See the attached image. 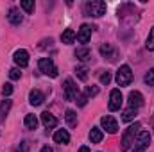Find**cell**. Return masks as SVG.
Returning a JSON list of instances; mask_svg holds the SVG:
<instances>
[{
	"label": "cell",
	"mask_w": 154,
	"mask_h": 152,
	"mask_svg": "<svg viewBox=\"0 0 154 152\" xmlns=\"http://www.w3.org/2000/svg\"><path fill=\"white\" fill-rule=\"evenodd\" d=\"M100 125H102V127H104L109 134H115L116 131H118V122H116L111 114L102 116V118H100Z\"/></svg>",
	"instance_id": "ba28073f"
},
{
	"label": "cell",
	"mask_w": 154,
	"mask_h": 152,
	"mask_svg": "<svg viewBox=\"0 0 154 152\" xmlns=\"http://www.w3.org/2000/svg\"><path fill=\"white\" fill-rule=\"evenodd\" d=\"M41 122H43V125H45L47 129H54V127L57 125V118H56L54 114H50L48 111L41 113Z\"/></svg>",
	"instance_id": "7c38bea8"
},
{
	"label": "cell",
	"mask_w": 154,
	"mask_h": 152,
	"mask_svg": "<svg viewBox=\"0 0 154 152\" xmlns=\"http://www.w3.org/2000/svg\"><path fill=\"white\" fill-rule=\"evenodd\" d=\"M9 109H11V100H9V99L2 100V104H0V116L5 118V114L9 113Z\"/></svg>",
	"instance_id": "7402d4cb"
},
{
	"label": "cell",
	"mask_w": 154,
	"mask_h": 152,
	"mask_svg": "<svg viewBox=\"0 0 154 152\" xmlns=\"http://www.w3.org/2000/svg\"><path fill=\"white\" fill-rule=\"evenodd\" d=\"M7 18H9V22H11L13 25H20V23H22V20H23V16H22V13H20V9H18V7H11V9H9V14H7Z\"/></svg>",
	"instance_id": "4fadbf2b"
},
{
	"label": "cell",
	"mask_w": 154,
	"mask_h": 152,
	"mask_svg": "<svg viewBox=\"0 0 154 152\" xmlns=\"http://www.w3.org/2000/svg\"><path fill=\"white\" fill-rule=\"evenodd\" d=\"M54 141H56V143H61V145H66V143L70 141V134H68V131H65V129L56 131V132H54Z\"/></svg>",
	"instance_id": "5bb4252c"
},
{
	"label": "cell",
	"mask_w": 154,
	"mask_h": 152,
	"mask_svg": "<svg viewBox=\"0 0 154 152\" xmlns=\"http://www.w3.org/2000/svg\"><path fill=\"white\" fill-rule=\"evenodd\" d=\"M149 143H151V134H149L147 131H140V132L136 134L133 152H145V149L149 147Z\"/></svg>",
	"instance_id": "3957f363"
},
{
	"label": "cell",
	"mask_w": 154,
	"mask_h": 152,
	"mask_svg": "<svg viewBox=\"0 0 154 152\" xmlns=\"http://www.w3.org/2000/svg\"><path fill=\"white\" fill-rule=\"evenodd\" d=\"M75 74L81 81H86V79H88V68H86V66H77Z\"/></svg>",
	"instance_id": "d4e9b609"
},
{
	"label": "cell",
	"mask_w": 154,
	"mask_h": 152,
	"mask_svg": "<svg viewBox=\"0 0 154 152\" xmlns=\"http://www.w3.org/2000/svg\"><path fill=\"white\" fill-rule=\"evenodd\" d=\"M91 31H93V27H90V25H86V23H82L81 25V29L77 31V41L79 43H88L90 38H91Z\"/></svg>",
	"instance_id": "30bf717a"
},
{
	"label": "cell",
	"mask_w": 154,
	"mask_h": 152,
	"mask_svg": "<svg viewBox=\"0 0 154 152\" xmlns=\"http://www.w3.org/2000/svg\"><path fill=\"white\" fill-rule=\"evenodd\" d=\"M133 81V72L127 65H122L116 72V84L118 86H129Z\"/></svg>",
	"instance_id": "277c9868"
},
{
	"label": "cell",
	"mask_w": 154,
	"mask_h": 152,
	"mask_svg": "<svg viewBox=\"0 0 154 152\" xmlns=\"http://www.w3.org/2000/svg\"><path fill=\"white\" fill-rule=\"evenodd\" d=\"M41 152H54V150H52V149L47 145V147H43V149H41Z\"/></svg>",
	"instance_id": "d6a6232c"
},
{
	"label": "cell",
	"mask_w": 154,
	"mask_h": 152,
	"mask_svg": "<svg viewBox=\"0 0 154 152\" xmlns=\"http://www.w3.org/2000/svg\"><path fill=\"white\" fill-rule=\"evenodd\" d=\"M75 102L79 106H86V102H88V97H86V93H79L75 99Z\"/></svg>",
	"instance_id": "f546056e"
},
{
	"label": "cell",
	"mask_w": 154,
	"mask_h": 152,
	"mask_svg": "<svg viewBox=\"0 0 154 152\" xmlns=\"http://www.w3.org/2000/svg\"><path fill=\"white\" fill-rule=\"evenodd\" d=\"M99 79H100V82H102V84H109V81H111V72H109V70L102 72Z\"/></svg>",
	"instance_id": "83f0119b"
},
{
	"label": "cell",
	"mask_w": 154,
	"mask_h": 152,
	"mask_svg": "<svg viewBox=\"0 0 154 152\" xmlns=\"http://www.w3.org/2000/svg\"><path fill=\"white\" fill-rule=\"evenodd\" d=\"M99 93V88L97 86H88L86 88V97H95Z\"/></svg>",
	"instance_id": "4dcf8cb0"
},
{
	"label": "cell",
	"mask_w": 154,
	"mask_h": 152,
	"mask_svg": "<svg viewBox=\"0 0 154 152\" xmlns=\"http://www.w3.org/2000/svg\"><path fill=\"white\" fill-rule=\"evenodd\" d=\"M63 90H65V97H66V100H74V102H75L77 95H79V88L75 86V82H74L72 79H66V81H65Z\"/></svg>",
	"instance_id": "52a82bcc"
},
{
	"label": "cell",
	"mask_w": 154,
	"mask_h": 152,
	"mask_svg": "<svg viewBox=\"0 0 154 152\" xmlns=\"http://www.w3.org/2000/svg\"><path fill=\"white\" fill-rule=\"evenodd\" d=\"M122 102H124L122 91H120V90H113V91L109 93V104H108L109 111H118V109L122 108Z\"/></svg>",
	"instance_id": "8992f818"
},
{
	"label": "cell",
	"mask_w": 154,
	"mask_h": 152,
	"mask_svg": "<svg viewBox=\"0 0 154 152\" xmlns=\"http://www.w3.org/2000/svg\"><path fill=\"white\" fill-rule=\"evenodd\" d=\"M23 122H25V127H27V129H36V127H38V118H36L34 114H27Z\"/></svg>",
	"instance_id": "ffe728a7"
},
{
	"label": "cell",
	"mask_w": 154,
	"mask_h": 152,
	"mask_svg": "<svg viewBox=\"0 0 154 152\" xmlns=\"http://www.w3.org/2000/svg\"><path fill=\"white\" fill-rule=\"evenodd\" d=\"M134 116H136V109H134V108H127V109L124 111V114H122V120H124V122H133Z\"/></svg>",
	"instance_id": "44dd1931"
},
{
	"label": "cell",
	"mask_w": 154,
	"mask_h": 152,
	"mask_svg": "<svg viewBox=\"0 0 154 152\" xmlns=\"http://www.w3.org/2000/svg\"><path fill=\"white\" fill-rule=\"evenodd\" d=\"M11 93H13V86H11L9 82H5V84L2 86V95H4V97H9Z\"/></svg>",
	"instance_id": "f1b7e54d"
},
{
	"label": "cell",
	"mask_w": 154,
	"mask_h": 152,
	"mask_svg": "<svg viewBox=\"0 0 154 152\" xmlns=\"http://www.w3.org/2000/svg\"><path fill=\"white\" fill-rule=\"evenodd\" d=\"M13 59H14V63H16L20 68H25V66L29 65V52H27V50H23V48H20V50H16V52H14Z\"/></svg>",
	"instance_id": "9c48e42d"
},
{
	"label": "cell",
	"mask_w": 154,
	"mask_h": 152,
	"mask_svg": "<svg viewBox=\"0 0 154 152\" xmlns=\"http://www.w3.org/2000/svg\"><path fill=\"white\" fill-rule=\"evenodd\" d=\"M20 75H22V72H20L18 68H11V70H9V77H11L13 81H18Z\"/></svg>",
	"instance_id": "1f68e13d"
},
{
	"label": "cell",
	"mask_w": 154,
	"mask_h": 152,
	"mask_svg": "<svg viewBox=\"0 0 154 152\" xmlns=\"http://www.w3.org/2000/svg\"><path fill=\"white\" fill-rule=\"evenodd\" d=\"M104 13H106V2H102V0H90V2L84 4V14L86 16L99 18Z\"/></svg>",
	"instance_id": "7a4b0ae2"
},
{
	"label": "cell",
	"mask_w": 154,
	"mask_h": 152,
	"mask_svg": "<svg viewBox=\"0 0 154 152\" xmlns=\"http://www.w3.org/2000/svg\"><path fill=\"white\" fill-rule=\"evenodd\" d=\"M65 120H66V123H68L70 127H75V125H77V114H75V111L68 109V111L65 113Z\"/></svg>",
	"instance_id": "d6986e66"
},
{
	"label": "cell",
	"mask_w": 154,
	"mask_h": 152,
	"mask_svg": "<svg viewBox=\"0 0 154 152\" xmlns=\"http://www.w3.org/2000/svg\"><path fill=\"white\" fill-rule=\"evenodd\" d=\"M77 38V34H75V31L74 29H66L63 34H61V41L65 43V45H70V43H74Z\"/></svg>",
	"instance_id": "2e32d148"
},
{
	"label": "cell",
	"mask_w": 154,
	"mask_h": 152,
	"mask_svg": "<svg viewBox=\"0 0 154 152\" xmlns=\"http://www.w3.org/2000/svg\"><path fill=\"white\" fill-rule=\"evenodd\" d=\"M43 100H45V97H43V93H41L39 90H32V91L29 93V102H31V106H41Z\"/></svg>",
	"instance_id": "9a60e30c"
},
{
	"label": "cell",
	"mask_w": 154,
	"mask_h": 152,
	"mask_svg": "<svg viewBox=\"0 0 154 152\" xmlns=\"http://www.w3.org/2000/svg\"><path fill=\"white\" fill-rule=\"evenodd\" d=\"M79 152H90V149H88V147H81V149H79Z\"/></svg>",
	"instance_id": "836d02e7"
},
{
	"label": "cell",
	"mask_w": 154,
	"mask_h": 152,
	"mask_svg": "<svg viewBox=\"0 0 154 152\" xmlns=\"http://www.w3.org/2000/svg\"><path fill=\"white\" fill-rule=\"evenodd\" d=\"M138 129H140V123H138V122L133 123V125H129V127L125 129V132H124V136H122V141H120V150L122 152H127L129 147L134 143L136 134H138Z\"/></svg>",
	"instance_id": "6da1fadb"
},
{
	"label": "cell",
	"mask_w": 154,
	"mask_h": 152,
	"mask_svg": "<svg viewBox=\"0 0 154 152\" xmlns=\"http://www.w3.org/2000/svg\"><path fill=\"white\" fill-rule=\"evenodd\" d=\"M143 81H145V84H149V86H154V68H152V70H149V72L145 74Z\"/></svg>",
	"instance_id": "4316f807"
},
{
	"label": "cell",
	"mask_w": 154,
	"mask_h": 152,
	"mask_svg": "<svg viewBox=\"0 0 154 152\" xmlns=\"http://www.w3.org/2000/svg\"><path fill=\"white\" fill-rule=\"evenodd\" d=\"M75 57L77 59H81V61H88V59L91 57V52H90L88 47H81V48H77L75 50Z\"/></svg>",
	"instance_id": "ac0fdd59"
},
{
	"label": "cell",
	"mask_w": 154,
	"mask_h": 152,
	"mask_svg": "<svg viewBox=\"0 0 154 152\" xmlns=\"http://www.w3.org/2000/svg\"><path fill=\"white\" fill-rule=\"evenodd\" d=\"M145 47L149 50H154V27L149 31V36H147V41H145Z\"/></svg>",
	"instance_id": "484cf974"
},
{
	"label": "cell",
	"mask_w": 154,
	"mask_h": 152,
	"mask_svg": "<svg viewBox=\"0 0 154 152\" xmlns=\"http://www.w3.org/2000/svg\"><path fill=\"white\" fill-rule=\"evenodd\" d=\"M102 129H99V127H91V131H90V141L91 143H100L102 141Z\"/></svg>",
	"instance_id": "e0dca14e"
},
{
	"label": "cell",
	"mask_w": 154,
	"mask_h": 152,
	"mask_svg": "<svg viewBox=\"0 0 154 152\" xmlns=\"http://www.w3.org/2000/svg\"><path fill=\"white\" fill-rule=\"evenodd\" d=\"M39 70L47 77H57V68H56V65L50 57H41L39 59Z\"/></svg>",
	"instance_id": "5b68a950"
},
{
	"label": "cell",
	"mask_w": 154,
	"mask_h": 152,
	"mask_svg": "<svg viewBox=\"0 0 154 152\" xmlns=\"http://www.w3.org/2000/svg\"><path fill=\"white\" fill-rule=\"evenodd\" d=\"M20 5H22V9H25V13H29V14L34 13V2L32 0H23V2H20Z\"/></svg>",
	"instance_id": "603a6c76"
},
{
	"label": "cell",
	"mask_w": 154,
	"mask_h": 152,
	"mask_svg": "<svg viewBox=\"0 0 154 152\" xmlns=\"http://www.w3.org/2000/svg\"><path fill=\"white\" fill-rule=\"evenodd\" d=\"M100 54H102L104 57L113 59V47H111V45H108V43H106V45H102V47H100Z\"/></svg>",
	"instance_id": "cb8c5ba5"
},
{
	"label": "cell",
	"mask_w": 154,
	"mask_h": 152,
	"mask_svg": "<svg viewBox=\"0 0 154 152\" xmlns=\"http://www.w3.org/2000/svg\"><path fill=\"white\" fill-rule=\"evenodd\" d=\"M140 106H143V95L140 91H131L129 93V108L138 109Z\"/></svg>",
	"instance_id": "8fae6325"
}]
</instances>
